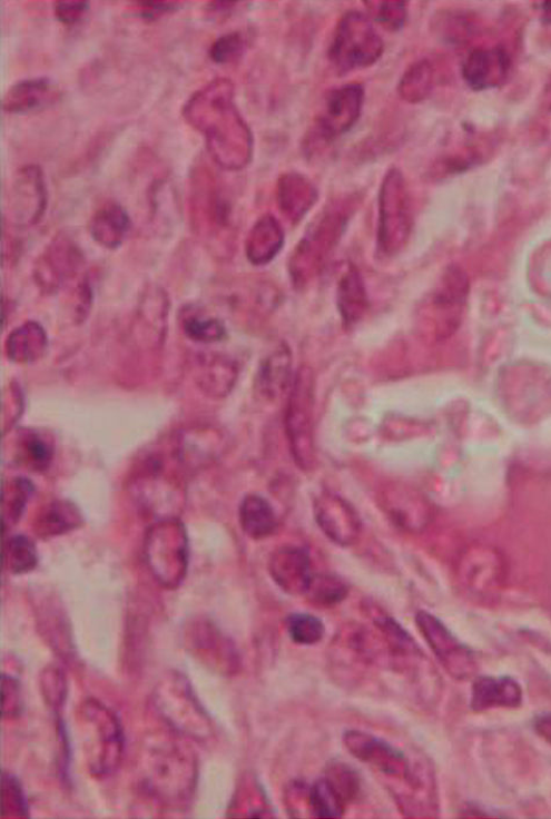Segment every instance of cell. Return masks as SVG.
<instances>
[{
	"instance_id": "50",
	"label": "cell",
	"mask_w": 551,
	"mask_h": 819,
	"mask_svg": "<svg viewBox=\"0 0 551 819\" xmlns=\"http://www.w3.org/2000/svg\"><path fill=\"white\" fill-rule=\"evenodd\" d=\"M534 728L539 736L551 744V713H543L537 717Z\"/></svg>"
},
{
	"instance_id": "27",
	"label": "cell",
	"mask_w": 551,
	"mask_h": 819,
	"mask_svg": "<svg viewBox=\"0 0 551 819\" xmlns=\"http://www.w3.org/2000/svg\"><path fill=\"white\" fill-rule=\"evenodd\" d=\"M337 307L346 327L360 323L370 308V298L361 270L350 264L337 287Z\"/></svg>"
},
{
	"instance_id": "35",
	"label": "cell",
	"mask_w": 551,
	"mask_h": 819,
	"mask_svg": "<svg viewBox=\"0 0 551 819\" xmlns=\"http://www.w3.org/2000/svg\"><path fill=\"white\" fill-rule=\"evenodd\" d=\"M434 85V68L424 59L410 66L399 83L401 98L410 103L426 99Z\"/></svg>"
},
{
	"instance_id": "33",
	"label": "cell",
	"mask_w": 551,
	"mask_h": 819,
	"mask_svg": "<svg viewBox=\"0 0 551 819\" xmlns=\"http://www.w3.org/2000/svg\"><path fill=\"white\" fill-rule=\"evenodd\" d=\"M53 458V447L39 432L22 430L16 434L14 460L31 472H45Z\"/></svg>"
},
{
	"instance_id": "21",
	"label": "cell",
	"mask_w": 551,
	"mask_h": 819,
	"mask_svg": "<svg viewBox=\"0 0 551 819\" xmlns=\"http://www.w3.org/2000/svg\"><path fill=\"white\" fill-rule=\"evenodd\" d=\"M381 505L392 522L406 531H419L427 523L425 501L403 485H393L381 494Z\"/></svg>"
},
{
	"instance_id": "30",
	"label": "cell",
	"mask_w": 551,
	"mask_h": 819,
	"mask_svg": "<svg viewBox=\"0 0 551 819\" xmlns=\"http://www.w3.org/2000/svg\"><path fill=\"white\" fill-rule=\"evenodd\" d=\"M238 365L223 355H210L201 358L197 369L199 387L213 398H225L238 378Z\"/></svg>"
},
{
	"instance_id": "31",
	"label": "cell",
	"mask_w": 551,
	"mask_h": 819,
	"mask_svg": "<svg viewBox=\"0 0 551 819\" xmlns=\"http://www.w3.org/2000/svg\"><path fill=\"white\" fill-rule=\"evenodd\" d=\"M239 525L254 541L268 539L278 530V517L272 504L262 495L250 494L239 505Z\"/></svg>"
},
{
	"instance_id": "14",
	"label": "cell",
	"mask_w": 551,
	"mask_h": 819,
	"mask_svg": "<svg viewBox=\"0 0 551 819\" xmlns=\"http://www.w3.org/2000/svg\"><path fill=\"white\" fill-rule=\"evenodd\" d=\"M314 517L327 540L350 547L361 540L363 522L353 505L333 493H323L314 502Z\"/></svg>"
},
{
	"instance_id": "22",
	"label": "cell",
	"mask_w": 551,
	"mask_h": 819,
	"mask_svg": "<svg viewBox=\"0 0 551 819\" xmlns=\"http://www.w3.org/2000/svg\"><path fill=\"white\" fill-rule=\"evenodd\" d=\"M521 703L522 689L511 677L483 675L473 684L471 705L475 712L515 709Z\"/></svg>"
},
{
	"instance_id": "46",
	"label": "cell",
	"mask_w": 551,
	"mask_h": 819,
	"mask_svg": "<svg viewBox=\"0 0 551 819\" xmlns=\"http://www.w3.org/2000/svg\"><path fill=\"white\" fill-rule=\"evenodd\" d=\"M246 48V38L240 32H232L215 40L209 56L216 65H230L239 60Z\"/></svg>"
},
{
	"instance_id": "42",
	"label": "cell",
	"mask_w": 551,
	"mask_h": 819,
	"mask_svg": "<svg viewBox=\"0 0 551 819\" xmlns=\"http://www.w3.org/2000/svg\"><path fill=\"white\" fill-rule=\"evenodd\" d=\"M183 328L190 341L200 344H215L225 341L227 329L215 318L188 316L183 322Z\"/></svg>"
},
{
	"instance_id": "44",
	"label": "cell",
	"mask_w": 551,
	"mask_h": 819,
	"mask_svg": "<svg viewBox=\"0 0 551 819\" xmlns=\"http://www.w3.org/2000/svg\"><path fill=\"white\" fill-rule=\"evenodd\" d=\"M41 692L55 713L63 708L68 687L63 671L58 667H48L41 675Z\"/></svg>"
},
{
	"instance_id": "4",
	"label": "cell",
	"mask_w": 551,
	"mask_h": 819,
	"mask_svg": "<svg viewBox=\"0 0 551 819\" xmlns=\"http://www.w3.org/2000/svg\"><path fill=\"white\" fill-rule=\"evenodd\" d=\"M77 724L90 773L105 778L117 772L125 752V732L116 712L89 698L79 704Z\"/></svg>"
},
{
	"instance_id": "5",
	"label": "cell",
	"mask_w": 551,
	"mask_h": 819,
	"mask_svg": "<svg viewBox=\"0 0 551 819\" xmlns=\"http://www.w3.org/2000/svg\"><path fill=\"white\" fill-rule=\"evenodd\" d=\"M152 703L161 720L178 736L196 741L211 737L210 718L181 672L175 670L163 677L152 693Z\"/></svg>"
},
{
	"instance_id": "45",
	"label": "cell",
	"mask_w": 551,
	"mask_h": 819,
	"mask_svg": "<svg viewBox=\"0 0 551 819\" xmlns=\"http://www.w3.org/2000/svg\"><path fill=\"white\" fill-rule=\"evenodd\" d=\"M375 625L388 640L394 651L399 653L417 654L420 652L415 640L397 623V621L388 615H382L375 619Z\"/></svg>"
},
{
	"instance_id": "47",
	"label": "cell",
	"mask_w": 551,
	"mask_h": 819,
	"mask_svg": "<svg viewBox=\"0 0 551 819\" xmlns=\"http://www.w3.org/2000/svg\"><path fill=\"white\" fill-rule=\"evenodd\" d=\"M0 710L4 720H13L21 717L23 712V699L21 685L16 677L2 674V690H0Z\"/></svg>"
},
{
	"instance_id": "8",
	"label": "cell",
	"mask_w": 551,
	"mask_h": 819,
	"mask_svg": "<svg viewBox=\"0 0 551 819\" xmlns=\"http://www.w3.org/2000/svg\"><path fill=\"white\" fill-rule=\"evenodd\" d=\"M384 51L382 38L363 12L348 11L340 20L328 48V60L341 75L374 66Z\"/></svg>"
},
{
	"instance_id": "41",
	"label": "cell",
	"mask_w": 551,
	"mask_h": 819,
	"mask_svg": "<svg viewBox=\"0 0 551 819\" xmlns=\"http://www.w3.org/2000/svg\"><path fill=\"white\" fill-rule=\"evenodd\" d=\"M2 816L6 818L30 817V807L20 780L12 773L2 772Z\"/></svg>"
},
{
	"instance_id": "51",
	"label": "cell",
	"mask_w": 551,
	"mask_h": 819,
	"mask_svg": "<svg viewBox=\"0 0 551 819\" xmlns=\"http://www.w3.org/2000/svg\"><path fill=\"white\" fill-rule=\"evenodd\" d=\"M542 9L548 17L549 20H551V2H544L542 6Z\"/></svg>"
},
{
	"instance_id": "24",
	"label": "cell",
	"mask_w": 551,
	"mask_h": 819,
	"mask_svg": "<svg viewBox=\"0 0 551 819\" xmlns=\"http://www.w3.org/2000/svg\"><path fill=\"white\" fill-rule=\"evenodd\" d=\"M60 91L45 77L21 80L6 93L2 107L9 115H27L58 101Z\"/></svg>"
},
{
	"instance_id": "7",
	"label": "cell",
	"mask_w": 551,
	"mask_h": 819,
	"mask_svg": "<svg viewBox=\"0 0 551 819\" xmlns=\"http://www.w3.org/2000/svg\"><path fill=\"white\" fill-rule=\"evenodd\" d=\"M285 428L295 464L311 471L316 463L315 376L309 366H301L289 388Z\"/></svg>"
},
{
	"instance_id": "1",
	"label": "cell",
	"mask_w": 551,
	"mask_h": 819,
	"mask_svg": "<svg viewBox=\"0 0 551 819\" xmlns=\"http://www.w3.org/2000/svg\"><path fill=\"white\" fill-rule=\"evenodd\" d=\"M183 118L206 139L213 160L228 171H240L254 155V135L235 102V87L216 78L193 93L181 110Z\"/></svg>"
},
{
	"instance_id": "49",
	"label": "cell",
	"mask_w": 551,
	"mask_h": 819,
	"mask_svg": "<svg viewBox=\"0 0 551 819\" xmlns=\"http://www.w3.org/2000/svg\"><path fill=\"white\" fill-rule=\"evenodd\" d=\"M177 9L178 2H167V0H141V2H135L136 13L142 19L152 21Z\"/></svg>"
},
{
	"instance_id": "20",
	"label": "cell",
	"mask_w": 551,
	"mask_h": 819,
	"mask_svg": "<svg viewBox=\"0 0 551 819\" xmlns=\"http://www.w3.org/2000/svg\"><path fill=\"white\" fill-rule=\"evenodd\" d=\"M470 284L463 272L451 268L440 282L433 297V307L441 320L439 336H449L455 332L462 316Z\"/></svg>"
},
{
	"instance_id": "19",
	"label": "cell",
	"mask_w": 551,
	"mask_h": 819,
	"mask_svg": "<svg viewBox=\"0 0 551 819\" xmlns=\"http://www.w3.org/2000/svg\"><path fill=\"white\" fill-rule=\"evenodd\" d=\"M511 58L503 47L475 49L464 60L462 76L475 91L498 88L509 76Z\"/></svg>"
},
{
	"instance_id": "37",
	"label": "cell",
	"mask_w": 551,
	"mask_h": 819,
	"mask_svg": "<svg viewBox=\"0 0 551 819\" xmlns=\"http://www.w3.org/2000/svg\"><path fill=\"white\" fill-rule=\"evenodd\" d=\"M308 796L309 808L317 818H340L345 812L347 803L325 777L314 782Z\"/></svg>"
},
{
	"instance_id": "11",
	"label": "cell",
	"mask_w": 551,
	"mask_h": 819,
	"mask_svg": "<svg viewBox=\"0 0 551 819\" xmlns=\"http://www.w3.org/2000/svg\"><path fill=\"white\" fill-rule=\"evenodd\" d=\"M365 90L361 83H347L331 90L307 135L305 152L315 155L348 132L362 117Z\"/></svg>"
},
{
	"instance_id": "12",
	"label": "cell",
	"mask_w": 551,
	"mask_h": 819,
	"mask_svg": "<svg viewBox=\"0 0 551 819\" xmlns=\"http://www.w3.org/2000/svg\"><path fill=\"white\" fill-rule=\"evenodd\" d=\"M416 624L432 652L456 680H468L476 671V659L472 649L461 643L443 621L426 611L416 615Z\"/></svg>"
},
{
	"instance_id": "13",
	"label": "cell",
	"mask_w": 551,
	"mask_h": 819,
	"mask_svg": "<svg viewBox=\"0 0 551 819\" xmlns=\"http://www.w3.org/2000/svg\"><path fill=\"white\" fill-rule=\"evenodd\" d=\"M187 653L210 670L234 674L240 668L239 653L227 637L209 621H196L185 631Z\"/></svg>"
},
{
	"instance_id": "28",
	"label": "cell",
	"mask_w": 551,
	"mask_h": 819,
	"mask_svg": "<svg viewBox=\"0 0 551 819\" xmlns=\"http://www.w3.org/2000/svg\"><path fill=\"white\" fill-rule=\"evenodd\" d=\"M85 522L78 506L66 500H52L40 507L37 513L33 530L41 540H51L79 529Z\"/></svg>"
},
{
	"instance_id": "18",
	"label": "cell",
	"mask_w": 551,
	"mask_h": 819,
	"mask_svg": "<svg viewBox=\"0 0 551 819\" xmlns=\"http://www.w3.org/2000/svg\"><path fill=\"white\" fill-rule=\"evenodd\" d=\"M85 264L79 247L68 237L58 236L48 245L40 257L36 276L47 290L59 287L63 280L72 277Z\"/></svg>"
},
{
	"instance_id": "17",
	"label": "cell",
	"mask_w": 551,
	"mask_h": 819,
	"mask_svg": "<svg viewBox=\"0 0 551 819\" xmlns=\"http://www.w3.org/2000/svg\"><path fill=\"white\" fill-rule=\"evenodd\" d=\"M268 571L286 594L305 596L313 578L309 552L298 546L281 547L270 555Z\"/></svg>"
},
{
	"instance_id": "29",
	"label": "cell",
	"mask_w": 551,
	"mask_h": 819,
	"mask_svg": "<svg viewBox=\"0 0 551 819\" xmlns=\"http://www.w3.org/2000/svg\"><path fill=\"white\" fill-rule=\"evenodd\" d=\"M131 229L127 211L116 203H108L92 216L89 230L92 239L108 249H117Z\"/></svg>"
},
{
	"instance_id": "48",
	"label": "cell",
	"mask_w": 551,
	"mask_h": 819,
	"mask_svg": "<svg viewBox=\"0 0 551 819\" xmlns=\"http://www.w3.org/2000/svg\"><path fill=\"white\" fill-rule=\"evenodd\" d=\"M90 10V3L85 0H61L53 4V13L65 24L79 22Z\"/></svg>"
},
{
	"instance_id": "25",
	"label": "cell",
	"mask_w": 551,
	"mask_h": 819,
	"mask_svg": "<svg viewBox=\"0 0 551 819\" xmlns=\"http://www.w3.org/2000/svg\"><path fill=\"white\" fill-rule=\"evenodd\" d=\"M293 356L288 345L283 344L260 364L256 378V391L267 402H274L293 384Z\"/></svg>"
},
{
	"instance_id": "10",
	"label": "cell",
	"mask_w": 551,
	"mask_h": 819,
	"mask_svg": "<svg viewBox=\"0 0 551 819\" xmlns=\"http://www.w3.org/2000/svg\"><path fill=\"white\" fill-rule=\"evenodd\" d=\"M413 225L406 181L399 168L385 174L378 194L377 251L393 258L407 244Z\"/></svg>"
},
{
	"instance_id": "32",
	"label": "cell",
	"mask_w": 551,
	"mask_h": 819,
	"mask_svg": "<svg viewBox=\"0 0 551 819\" xmlns=\"http://www.w3.org/2000/svg\"><path fill=\"white\" fill-rule=\"evenodd\" d=\"M48 347V337L36 322L26 323L16 328L7 341V355L18 364H30L40 359Z\"/></svg>"
},
{
	"instance_id": "9",
	"label": "cell",
	"mask_w": 551,
	"mask_h": 819,
	"mask_svg": "<svg viewBox=\"0 0 551 819\" xmlns=\"http://www.w3.org/2000/svg\"><path fill=\"white\" fill-rule=\"evenodd\" d=\"M145 554L154 579L167 589H177L186 579L189 545L179 519L155 522L146 536Z\"/></svg>"
},
{
	"instance_id": "26",
	"label": "cell",
	"mask_w": 551,
	"mask_h": 819,
	"mask_svg": "<svg viewBox=\"0 0 551 819\" xmlns=\"http://www.w3.org/2000/svg\"><path fill=\"white\" fill-rule=\"evenodd\" d=\"M284 244L285 233L281 221L273 215H264L247 235L246 258L255 266H265L277 258Z\"/></svg>"
},
{
	"instance_id": "38",
	"label": "cell",
	"mask_w": 551,
	"mask_h": 819,
	"mask_svg": "<svg viewBox=\"0 0 551 819\" xmlns=\"http://www.w3.org/2000/svg\"><path fill=\"white\" fill-rule=\"evenodd\" d=\"M289 638L296 644L314 645L325 635L323 621L309 613H292L286 619Z\"/></svg>"
},
{
	"instance_id": "16",
	"label": "cell",
	"mask_w": 551,
	"mask_h": 819,
	"mask_svg": "<svg viewBox=\"0 0 551 819\" xmlns=\"http://www.w3.org/2000/svg\"><path fill=\"white\" fill-rule=\"evenodd\" d=\"M344 743L350 753L357 760L375 768L387 776L409 773L405 754L388 742L377 739L361 730H347Z\"/></svg>"
},
{
	"instance_id": "40",
	"label": "cell",
	"mask_w": 551,
	"mask_h": 819,
	"mask_svg": "<svg viewBox=\"0 0 551 819\" xmlns=\"http://www.w3.org/2000/svg\"><path fill=\"white\" fill-rule=\"evenodd\" d=\"M325 778L334 785L347 805L360 799L362 795V779L346 762H329L326 768Z\"/></svg>"
},
{
	"instance_id": "34",
	"label": "cell",
	"mask_w": 551,
	"mask_h": 819,
	"mask_svg": "<svg viewBox=\"0 0 551 819\" xmlns=\"http://www.w3.org/2000/svg\"><path fill=\"white\" fill-rule=\"evenodd\" d=\"M38 561L37 546L29 536L16 534L3 543V568L11 574L30 573L37 569Z\"/></svg>"
},
{
	"instance_id": "15",
	"label": "cell",
	"mask_w": 551,
	"mask_h": 819,
	"mask_svg": "<svg viewBox=\"0 0 551 819\" xmlns=\"http://www.w3.org/2000/svg\"><path fill=\"white\" fill-rule=\"evenodd\" d=\"M46 208L47 187L42 168L38 165L19 168L10 195L12 217L21 225H36L42 218Z\"/></svg>"
},
{
	"instance_id": "2",
	"label": "cell",
	"mask_w": 551,
	"mask_h": 819,
	"mask_svg": "<svg viewBox=\"0 0 551 819\" xmlns=\"http://www.w3.org/2000/svg\"><path fill=\"white\" fill-rule=\"evenodd\" d=\"M198 776L195 751L177 739L154 741L145 752L144 789L163 807H186L196 793Z\"/></svg>"
},
{
	"instance_id": "36",
	"label": "cell",
	"mask_w": 551,
	"mask_h": 819,
	"mask_svg": "<svg viewBox=\"0 0 551 819\" xmlns=\"http://www.w3.org/2000/svg\"><path fill=\"white\" fill-rule=\"evenodd\" d=\"M350 588L344 580L333 574L313 575L305 596L318 608H333L348 596Z\"/></svg>"
},
{
	"instance_id": "43",
	"label": "cell",
	"mask_w": 551,
	"mask_h": 819,
	"mask_svg": "<svg viewBox=\"0 0 551 819\" xmlns=\"http://www.w3.org/2000/svg\"><path fill=\"white\" fill-rule=\"evenodd\" d=\"M370 16L388 31H401L407 18V4L403 0L364 2Z\"/></svg>"
},
{
	"instance_id": "3",
	"label": "cell",
	"mask_w": 551,
	"mask_h": 819,
	"mask_svg": "<svg viewBox=\"0 0 551 819\" xmlns=\"http://www.w3.org/2000/svg\"><path fill=\"white\" fill-rule=\"evenodd\" d=\"M355 207L356 197H344L328 205L309 226L289 260V274L295 287H305L321 273L344 236Z\"/></svg>"
},
{
	"instance_id": "6",
	"label": "cell",
	"mask_w": 551,
	"mask_h": 819,
	"mask_svg": "<svg viewBox=\"0 0 551 819\" xmlns=\"http://www.w3.org/2000/svg\"><path fill=\"white\" fill-rule=\"evenodd\" d=\"M175 458V450L174 457ZM184 466L178 463L171 466L167 458L159 455L148 456L132 478V495L141 513L155 522L178 519L183 504Z\"/></svg>"
},
{
	"instance_id": "39",
	"label": "cell",
	"mask_w": 551,
	"mask_h": 819,
	"mask_svg": "<svg viewBox=\"0 0 551 819\" xmlns=\"http://www.w3.org/2000/svg\"><path fill=\"white\" fill-rule=\"evenodd\" d=\"M33 493L29 478L16 477L3 491V523H17L23 514L27 501Z\"/></svg>"
},
{
	"instance_id": "23",
	"label": "cell",
	"mask_w": 551,
	"mask_h": 819,
	"mask_svg": "<svg viewBox=\"0 0 551 819\" xmlns=\"http://www.w3.org/2000/svg\"><path fill=\"white\" fill-rule=\"evenodd\" d=\"M318 200L315 185L297 172L284 174L277 185V201L282 214L297 224L305 218Z\"/></svg>"
}]
</instances>
